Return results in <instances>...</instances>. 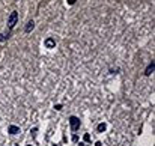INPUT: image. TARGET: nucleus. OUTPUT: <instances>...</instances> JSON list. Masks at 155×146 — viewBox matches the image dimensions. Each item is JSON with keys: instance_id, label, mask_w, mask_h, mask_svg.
<instances>
[{"instance_id": "f257e3e1", "label": "nucleus", "mask_w": 155, "mask_h": 146, "mask_svg": "<svg viewBox=\"0 0 155 146\" xmlns=\"http://www.w3.org/2000/svg\"><path fill=\"white\" fill-rule=\"evenodd\" d=\"M17 20H18V14H17V11H12L11 12V15L8 18V29L12 30L15 27V24H17Z\"/></svg>"}, {"instance_id": "f03ea898", "label": "nucleus", "mask_w": 155, "mask_h": 146, "mask_svg": "<svg viewBox=\"0 0 155 146\" xmlns=\"http://www.w3.org/2000/svg\"><path fill=\"white\" fill-rule=\"evenodd\" d=\"M80 124H81V122H80V119L77 117V116H71V117H69V127H71V131L75 132L77 130L80 128Z\"/></svg>"}, {"instance_id": "7ed1b4c3", "label": "nucleus", "mask_w": 155, "mask_h": 146, "mask_svg": "<svg viewBox=\"0 0 155 146\" xmlns=\"http://www.w3.org/2000/svg\"><path fill=\"white\" fill-rule=\"evenodd\" d=\"M44 45H45V48H54V47H56V41H54L53 38H47L45 42H44Z\"/></svg>"}, {"instance_id": "20e7f679", "label": "nucleus", "mask_w": 155, "mask_h": 146, "mask_svg": "<svg viewBox=\"0 0 155 146\" xmlns=\"http://www.w3.org/2000/svg\"><path fill=\"white\" fill-rule=\"evenodd\" d=\"M33 29H35V21H33V20H29V21H27V24H26L24 32H26V33H30Z\"/></svg>"}, {"instance_id": "39448f33", "label": "nucleus", "mask_w": 155, "mask_h": 146, "mask_svg": "<svg viewBox=\"0 0 155 146\" xmlns=\"http://www.w3.org/2000/svg\"><path fill=\"white\" fill-rule=\"evenodd\" d=\"M154 71H155V63H154V60H152V62L148 65V68L145 69V75H151Z\"/></svg>"}, {"instance_id": "423d86ee", "label": "nucleus", "mask_w": 155, "mask_h": 146, "mask_svg": "<svg viewBox=\"0 0 155 146\" xmlns=\"http://www.w3.org/2000/svg\"><path fill=\"white\" fill-rule=\"evenodd\" d=\"M8 131H9V134H18V132H20V127H17V125H9Z\"/></svg>"}, {"instance_id": "0eeeda50", "label": "nucleus", "mask_w": 155, "mask_h": 146, "mask_svg": "<svg viewBox=\"0 0 155 146\" xmlns=\"http://www.w3.org/2000/svg\"><path fill=\"white\" fill-rule=\"evenodd\" d=\"M106 128H107V125H106L104 122H102V124H99V125L96 127V131H98V132H104V131H106Z\"/></svg>"}, {"instance_id": "6e6552de", "label": "nucleus", "mask_w": 155, "mask_h": 146, "mask_svg": "<svg viewBox=\"0 0 155 146\" xmlns=\"http://www.w3.org/2000/svg\"><path fill=\"white\" fill-rule=\"evenodd\" d=\"M9 38V32L8 33H2L0 35V42H3V41H6V39Z\"/></svg>"}, {"instance_id": "1a4fd4ad", "label": "nucleus", "mask_w": 155, "mask_h": 146, "mask_svg": "<svg viewBox=\"0 0 155 146\" xmlns=\"http://www.w3.org/2000/svg\"><path fill=\"white\" fill-rule=\"evenodd\" d=\"M83 140L87 143V142H90V134H89V132H86V134L83 136Z\"/></svg>"}, {"instance_id": "9d476101", "label": "nucleus", "mask_w": 155, "mask_h": 146, "mask_svg": "<svg viewBox=\"0 0 155 146\" xmlns=\"http://www.w3.org/2000/svg\"><path fill=\"white\" fill-rule=\"evenodd\" d=\"M75 2H77V0H66V3H68V5H74Z\"/></svg>"}, {"instance_id": "9b49d317", "label": "nucleus", "mask_w": 155, "mask_h": 146, "mask_svg": "<svg viewBox=\"0 0 155 146\" xmlns=\"http://www.w3.org/2000/svg\"><path fill=\"white\" fill-rule=\"evenodd\" d=\"M72 142H75V143L79 142V136H72Z\"/></svg>"}, {"instance_id": "f8f14e48", "label": "nucleus", "mask_w": 155, "mask_h": 146, "mask_svg": "<svg viewBox=\"0 0 155 146\" xmlns=\"http://www.w3.org/2000/svg\"><path fill=\"white\" fill-rule=\"evenodd\" d=\"M54 109H56V110H62V105L57 104V105H54Z\"/></svg>"}, {"instance_id": "ddd939ff", "label": "nucleus", "mask_w": 155, "mask_h": 146, "mask_svg": "<svg viewBox=\"0 0 155 146\" xmlns=\"http://www.w3.org/2000/svg\"><path fill=\"white\" fill-rule=\"evenodd\" d=\"M95 146H102V143H101V142H96V143H95Z\"/></svg>"}, {"instance_id": "4468645a", "label": "nucleus", "mask_w": 155, "mask_h": 146, "mask_svg": "<svg viewBox=\"0 0 155 146\" xmlns=\"http://www.w3.org/2000/svg\"><path fill=\"white\" fill-rule=\"evenodd\" d=\"M79 146H86V145H84V143H80V145H79Z\"/></svg>"}, {"instance_id": "2eb2a0df", "label": "nucleus", "mask_w": 155, "mask_h": 146, "mask_svg": "<svg viewBox=\"0 0 155 146\" xmlns=\"http://www.w3.org/2000/svg\"><path fill=\"white\" fill-rule=\"evenodd\" d=\"M26 146H32V145H26Z\"/></svg>"}, {"instance_id": "dca6fc26", "label": "nucleus", "mask_w": 155, "mask_h": 146, "mask_svg": "<svg viewBox=\"0 0 155 146\" xmlns=\"http://www.w3.org/2000/svg\"><path fill=\"white\" fill-rule=\"evenodd\" d=\"M53 146H59V145H53Z\"/></svg>"}, {"instance_id": "f3484780", "label": "nucleus", "mask_w": 155, "mask_h": 146, "mask_svg": "<svg viewBox=\"0 0 155 146\" xmlns=\"http://www.w3.org/2000/svg\"><path fill=\"white\" fill-rule=\"evenodd\" d=\"M15 146H18V145H15Z\"/></svg>"}]
</instances>
